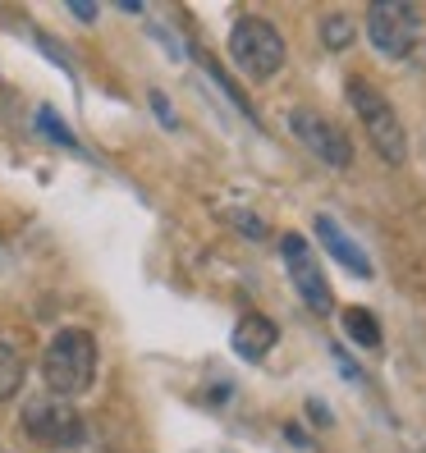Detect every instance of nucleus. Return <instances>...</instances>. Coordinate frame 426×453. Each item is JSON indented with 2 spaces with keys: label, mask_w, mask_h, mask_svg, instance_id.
I'll return each mask as SVG.
<instances>
[{
  "label": "nucleus",
  "mask_w": 426,
  "mask_h": 453,
  "mask_svg": "<svg viewBox=\"0 0 426 453\" xmlns=\"http://www.w3.org/2000/svg\"><path fill=\"white\" fill-rule=\"evenodd\" d=\"M19 385H23V362H19V353L10 349V343H0V403L14 398Z\"/></svg>",
  "instance_id": "11"
},
{
  "label": "nucleus",
  "mask_w": 426,
  "mask_h": 453,
  "mask_svg": "<svg viewBox=\"0 0 426 453\" xmlns=\"http://www.w3.org/2000/svg\"><path fill=\"white\" fill-rule=\"evenodd\" d=\"M349 101H353V115L362 119L371 147L381 151V161L390 165H404L408 161V133H404V119L394 115L390 96H381L367 78H349Z\"/></svg>",
  "instance_id": "2"
},
{
  "label": "nucleus",
  "mask_w": 426,
  "mask_h": 453,
  "mask_svg": "<svg viewBox=\"0 0 426 453\" xmlns=\"http://www.w3.org/2000/svg\"><path fill=\"white\" fill-rule=\"evenodd\" d=\"M234 229L248 234V238H266V225H261L257 216H248V211H238V216H234Z\"/></svg>",
  "instance_id": "14"
},
{
  "label": "nucleus",
  "mask_w": 426,
  "mask_h": 453,
  "mask_svg": "<svg viewBox=\"0 0 426 453\" xmlns=\"http://www.w3.org/2000/svg\"><path fill=\"white\" fill-rule=\"evenodd\" d=\"M312 225H316V238H321V248H326L335 261H344V265H349L353 275H362V280L371 275V261H367V252H362V248H358L353 238L344 234V229H339L330 216H316Z\"/></svg>",
  "instance_id": "8"
},
{
  "label": "nucleus",
  "mask_w": 426,
  "mask_h": 453,
  "mask_svg": "<svg viewBox=\"0 0 426 453\" xmlns=\"http://www.w3.org/2000/svg\"><path fill=\"white\" fill-rule=\"evenodd\" d=\"M280 252L289 257V280H294L298 298H303V303H307L316 316L335 311V293H330V280H326V271H321V261L312 257L307 238H303V234H284V238H280Z\"/></svg>",
  "instance_id": "5"
},
{
  "label": "nucleus",
  "mask_w": 426,
  "mask_h": 453,
  "mask_svg": "<svg viewBox=\"0 0 426 453\" xmlns=\"http://www.w3.org/2000/svg\"><path fill=\"white\" fill-rule=\"evenodd\" d=\"M229 56L248 78H275L284 69V37L266 19H238L229 33Z\"/></svg>",
  "instance_id": "3"
},
{
  "label": "nucleus",
  "mask_w": 426,
  "mask_h": 453,
  "mask_svg": "<svg viewBox=\"0 0 426 453\" xmlns=\"http://www.w3.org/2000/svg\"><path fill=\"white\" fill-rule=\"evenodd\" d=\"M97 376V339L88 330H60L42 357V380L56 398L83 394Z\"/></svg>",
  "instance_id": "1"
},
{
  "label": "nucleus",
  "mask_w": 426,
  "mask_h": 453,
  "mask_svg": "<svg viewBox=\"0 0 426 453\" xmlns=\"http://www.w3.org/2000/svg\"><path fill=\"white\" fill-rule=\"evenodd\" d=\"M23 431L42 444H60V449H74L83 444V417H78L69 403L60 398H33L28 408H23Z\"/></svg>",
  "instance_id": "6"
},
{
  "label": "nucleus",
  "mask_w": 426,
  "mask_h": 453,
  "mask_svg": "<svg viewBox=\"0 0 426 453\" xmlns=\"http://www.w3.org/2000/svg\"><path fill=\"white\" fill-rule=\"evenodd\" d=\"M69 10H74L78 19H97V10H92V0H69Z\"/></svg>",
  "instance_id": "15"
},
{
  "label": "nucleus",
  "mask_w": 426,
  "mask_h": 453,
  "mask_svg": "<svg viewBox=\"0 0 426 453\" xmlns=\"http://www.w3.org/2000/svg\"><path fill=\"white\" fill-rule=\"evenodd\" d=\"M275 321H266V316H244V321H238V330H234V353L238 357H248V362H261L266 353L275 349Z\"/></svg>",
  "instance_id": "9"
},
{
  "label": "nucleus",
  "mask_w": 426,
  "mask_h": 453,
  "mask_svg": "<svg viewBox=\"0 0 426 453\" xmlns=\"http://www.w3.org/2000/svg\"><path fill=\"white\" fill-rule=\"evenodd\" d=\"M344 330H349L353 343H362V349H376L381 343V326H376V316L362 311V307H349L344 311Z\"/></svg>",
  "instance_id": "10"
},
{
  "label": "nucleus",
  "mask_w": 426,
  "mask_h": 453,
  "mask_svg": "<svg viewBox=\"0 0 426 453\" xmlns=\"http://www.w3.org/2000/svg\"><path fill=\"white\" fill-rule=\"evenodd\" d=\"M321 37H326L330 50H344V46H353L358 28H353L349 14H326V19H321Z\"/></svg>",
  "instance_id": "12"
},
{
  "label": "nucleus",
  "mask_w": 426,
  "mask_h": 453,
  "mask_svg": "<svg viewBox=\"0 0 426 453\" xmlns=\"http://www.w3.org/2000/svg\"><path fill=\"white\" fill-rule=\"evenodd\" d=\"M289 128L298 133V142L316 156V161H326L330 170H349L353 165V147L349 138L326 119V115H316V111H294L289 115Z\"/></svg>",
  "instance_id": "7"
},
{
  "label": "nucleus",
  "mask_w": 426,
  "mask_h": 453,
  "mask_svg": "<svg viewBox=\"0 0 426 453\" xmlns=\"http://www.w3.org/2000/svg\"><path fill=\"white\" fill-rule=\"evenodd\" d=\"M37 128L46 133V138L65 142V147H78V142H74V133H69V128H65V124L56 119V111H37Z\"/></svg>",
  "instance_id": "13"
},
{
  "label": "nucleus",
  "mask_w": 426,
  "mask_h": 453,
  "mask_svg": "<svg viewBox=\"0 0 426 453\" xmlns=\"http://www.w3.org/2000/svg\"><path fill=\"white\" fill-rule=\"evenodd\" d=\"M367 37L390 60L413 56V46H417V14H413V5H404V0H376V5L367 10Z\"/></svg>",
  "instance_id": "4"
}]
</instances>
